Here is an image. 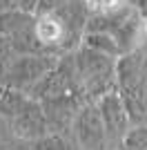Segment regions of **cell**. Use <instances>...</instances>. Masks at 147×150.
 Segmentation results:
<instances>
[{
  "label": "cell",
  "instance_id": "obj_9",
  "mask_svg": "<svg viewBox=\"0 0 147 150\" xmlns=\"http://www.w3.org/2000/svg\"><path fill=\"white\" fill-rule=\"evenodd\" d=\"M83 43L89 45V47H94V50L105 52V54H109V56H116V58L123 56V52H120V47H118V43L109 36V34H105V31H85Z\"/></svg>",
  "mask_w": 147,
  "mask_h": 150
},
{
  "label": "cell",
  "instance_id": "obj_10",
  "mask_svg": "<svg viewBox=\"0 0 147 150\" xmlns=\"http://www.w3.org/2000/svg\"><path fill=\"white\" fill-rule=\"evenodd\" d=\"M34 150H74V146L65 139L62 132H49L34 141Z\"/></svg>",
  "mask_w": 147,
  "mask_h": 150
},
{
  "label": "cell",
  "instance_id": "obj_6",
  "mask_svg": "<svg viewBox=\"0 0 147 150\" xmlns=\"http://www.w3.org/2000/svg\"><path fill=\"white\" fill-rule=\"evenodd\" d=\"M71 132L80 150H109V139L105 130L100 108L96 101H85L80 108L78 117L71 125Z\"/></svg>",
  "mask_w": 147,
  "mask_h": 150
},
{
  "label": "cell",
  "instance_id": "obj_12",
  "mask_svg": "<svg viewBox=\"0 0 147 150\" xmlns=\"http://www.w3.org/2000/svg\"><path fill=\"white\" fill-rule=\"evenodd\" d=\"M16 56H18V52H16L13 43L9 40V36L0 34V79L5 76V72L9 69V65L13 63Z\"/></svg>",
  "mask_w": 147,
  "mask_h": 150
},
{
  "label": "cell",
  "instance_id": "obj_16",
  "mask_svg": "<svg viewBox=\"0 0 147 150\" xmlns=\"http://www.w3.org/2000/svg\"><path fill=\"white\" fill-rule=\"evenodd\" d=\"M16 7H18V0H0V11H9Z\"/></svg>",
  "mask_w": 147,
  "mask_h": 150
},
{
  "label": "cell",
  "instance_id": "obj_4",
  "mask_svg": "<svg viewBox=\"0 0 147 150\" xmlns=\"http://www.w3.org/2000/svg\"><path fill=\"white\" fill-rule=\"evenodd\" d=\"M36 18L38 16L34 11H24L20 7L9 9V11H0V34L9 36V40L13 43L18 54H43V52H47L43 40L38 38Z\"/></svg>",
  "mask_w": 147,
  "mask_h": 150
},
{
  "label": "cell",
  "instance_id": "obj_3",
  "mask_svg": "<svg viewBox=\"0 0 147 150\" xmlns=\"http://www.w3.org/2000/svg\"><path fill=\"white\" fill-rule=\"evenodd\" d=\"M87 31H105L118 43L123 54L136 50V45L143 36V20L134 7L118 5L103 13H89Z\"/></svg>",
  "mask_w": 147,
  "mask_h": 150
},
{
  "label": "cell",
  "instance_id": "obj_1",
  "mask_svg": "<svg viewBox=\"0 0 147 150\" xmlns=\"http://www.w3.org/2000/svg\"><path fill=\"white\" fill-rule=\"evenodd\" d=\"M0 117L7 119L13 134L29 141H36L51 132L43 101L31 96L29 92H20L7 85L0 90Z\"/></svg>",
  "mask_w": 147,
  "mask_h": 150
},
{
  "label": "cell",
  "instance_id": "obj_13",
  "mask_svg": "<svg viewBox=\"0 0 147 150\" xmlns=\"http://www.w3.org/2000/svg\"><path fill=\"white\" fill-rule=\"evenodd\" d=\"M89 9V13H103V11H109L114 7H118V0H83Z\"/></svg>",
  "mask_w": 147,
  "mask_h": 150
},
{
  "label": "cell",
  "instance_id": "obj_8",
  "mask_svg": "<svg viewBox=\"0 0 147 150\" xmlns=\"http://www.w3.org/2000/svg\"><path fill=\"white\" fill-rule=\"evenodd\" d=\"M83 103H85L83 94H60V96L43 99V108H45V114H47V121H49V130L62 132V134L67 130H71Z\"/></svg>",
  "mask_w": 147,
  "mask_h": 150
},
{
  "label": "cell",
  "instance_id": "obj_5",
  "mask_svg": "<svg viewBox=\"0 0 147 150\" xmlns=\"http://www.w3.org/2000/svg\"><path fill=\"white\" fill-rule=\"evenodd\" d=\"M58 58H60V54H49V52L18 54L9 65V69L5 72V76L0 79V83L7 88L20 90V92H31V88L58 63Z\"/></svg>",
  "mask_w": 147,
  "mask_h": 150
},
{
  "label": "cell",
  "instance_id": "obj_7",
  "mask_svg": "<svg viewBox=\"0 0 147 150\" xmlns=\"http://www.w3.org/2000/svg\"><path fill=\"white\" fill-rule=\"evenodd\" d=\"M96 103L100 108V117H103L105 130H107L109 150H118L123 139L132 130V123H134L127 105H125V99L120 96L118 90H114V92H107L105 96H100Z\"/></svg>",
  "mask_w": 147,
  "mask_h": 150
},
{
  "label": "cell",
  "instance_id": "obj_15",
  "mask_svg": "<svg viewBox=\"0 0 147 150\" xmlns=\"http://www.w3.org/2000/svg\"><path fill=\"white\" fill-rule=\"evenodd\" d=\"M38 5H40V0H18V7L24 9V11H38Z\"/></svg>",
  "mask_w": 147,
  "mask_h": 150
},
{
  "label": "cell",
  "instance_id": "obj_14",
  "mask_svg": "<svg viewBox=\"0 0 147 150\" xmlns=\"http://www.w3.org/2000/svg\"><path fill=\"white\" fill-rule=\"evenodd\" d=\"M67 0H40V5H38V11H54L58 9L60 5H65ZM36 11V13H38Z\"/></svg>",
  "mask_w": 147,
  "mask_h": 150
},
{
  "label": "cell",
  "instance_id": "obj_11",
  "mask_svg": "<svg viewBox=\"0 0 147 150\" xmlns=\"http://www.w3.org/2000/svg\"><path fill=\"white\" fill-rule=\"evenodd\" d=\"M118 150H147V125L138 123V128L129 130Z\"/></svg>",
  "mask_w": 147,
  "mask_h": 150
},
{
  "label": "cell",
  "instance_id": "obj_2",
  "mask_svg": "<svg viewBox=\"0 0 147 150\" xmlns=\"http://www.w3.org/2000/svg\"><path fill=\"white\" fill-rule=\"evenodd\" d=\"M76 65L80 74L85 101H98L107 92L118 90V58L80 43L76 52Z\"/></svg>",
  "mask_w": 147,
  "mask_h": 150
}]
</instances>
